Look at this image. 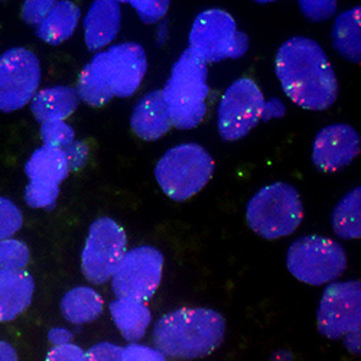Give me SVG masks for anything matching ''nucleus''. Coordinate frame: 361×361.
I'll use <instances>...</instances> for the list:
<instances>
[{"instance_id": "1", "label": "nucleus", "mask_w": 361, "mask_h": 361, "mask_svg": "<svg viewBox=\"0 0 361 361\" xmlns=\"http://www.w3.org/2000/svg\"><path fill=\"white\" fill-rule=\"evenodd\" d=\"M275 71L283 92L299 107L321 111L337 100L334 68L324 49L310 38L286 41L278 51Z\"/></svg>"}, {"instance_id": "2", "label": "nucleus", "mask_w": 361, "mask_h": 361, "mask_svg": "<svg viewBox=\"0 0 361 361\" xmlns=\"http://www.w3.org/2000/svg\"><path fill=\"white\" fill-rule=\"evenodd\" d=\"M226 336L224 317L208 308H180L155 325L154 341L169 357L195 360L214 353Z\"/></svg>"}, {"instance_id": "3", "label": "nucleus", "mask_w": 361, "mask_h": 361, "mask_svg": "<svg viewBox=\"0 0 361 361\" xmlns=\"http://www.w3.org/2000/svg\"><path fill=\"white\" fill-rule=\"evenodd\" d=\"M207 77V64L194 51L185 49L162 90L173 128L194 129L204 120L209 94Z\"/></svg>"}, {"instance_id": "4", "label": "nucleus", "mask_w": 361, "mask_h": 361, "mask_svg": "<svg viewBox=\"0 0 361 361\" xmlns=\"http://www.w3.org/2000/svg\"><path fill=\"white\" fill-rule=\"evenodd\" d=\"M213 172L212 155L197 143H184L169 149L155 168L159 187L178 202L197 195L212 179Z\"/></svg>"}, {"instance_id": "5", "label": "nucleus", "mask_w": 361, "mask_h": 361, "mask_svg": "<svg viewBox=\"0 0 361 361\" xmlns=\"http://www.w3.org/2000/svg\"><path fill=\"white\" fill-rule=\"evenodd\" d=\"M304 205L289 184L276 183L262 188L247 205L249 227L266 240L292 234L302 223Z\"/></svg>"}, {"instance_id": "6", "label": "nucleus", "mask_w": 361, "mask_h": 361, "mask_svg": "<svg viewBox=\"0 0 361 361\" xmlns=\"http://www.w3.org/2000/svg\"><path fill=\"white\" fill-rule=\"evenodd\" d=\"M286 264L289 272L311 286L338 279L347 269V255L341 245L321 235H307L289 247Z\"/></svg>"}, {"instance_id": "7", "label": "nucleus", "mask_w": 361, "mask_h": 361, "mask_svg": "<svg viewBox=\"0 0 361 361\" xmlns=\"http://www.w3.org/2000/svg\"><path fill=\"white\" fill-rule=\"evenodd\" d=\"M249 44V37L240 32L231 15L221 9L200 13L190 32V49L205 64L243 56Z\"/></svg>"}, {"instance_id": "8", "label": "nucleus", "mask_w": 361, "mask_h": 361, "mask_svg": "<svg viewBox=\"0 0 361 361\" xmlns=\"http://www.w3.org/2000/svg\"><path fill=\"white\" fill-rule=\"evenodd\" d=\"M128 253V237L123 227L109 217L99 219L90 227L81 255V269L93 285L107 282Z\"/></svg>"}, {"instance_id": "9", "label": "nucleus", "mask_w": 361, "mask_h": 361, "mask_svg": "<svg viewBox=\"0 0 361 361\" xmlns=\"http://www.w3.org/2000/svg\"><path fill=\"white\" fill-rule=\"evenodd\" d=\"M266 102L259 85L247 77L234 81L219 106L217 126L224 140L234 142L249 135L264 116Z\"/></svg>"}, {"instance_id": "10", "label": "nucleus", "mask_w": 361, "mask_h": 361, "mask_svg": "<svg viewBox=\"0 0 361 361\" xmlns=\"http://www.w3.org/2000/svg\"><path fill=\"white\" fill-rule=\"evenodd\" d=\"M162 269L164 255L155 247L142 246L128 252L111 276L116 296L147 302L161 285Z\"/></svg>"}, {"instance_id": "11", "label": "nucleus", "mask_w": 361, "mask_h": 361, "mask_svg": "<svg viewBox=\"0 0 361 361\" xmlns=\"http://www.w3.org/2000/svg\"><path fill=\"white\" fill-rule=\"evenodd\" d=\"M39 82L41 64L32 51H6L0 56V111L12 113L31 103Z\"/></svg>"}, {"instance_id": "12", "label": "nucleus", "mask_w": 361, "mask_h": 361, "mask_svg": "<svg viewBox=\"0 0 361 361\" xmlns=\"http://www.w3.org/2000/svg\"><path fill=\"white\" fill-rule=\"evenodd\" d=\"M318 331L329 340H338L360 331L361 283L360 281L331 283L321 298L317 317Z\"/></svg>"}, {"instance_id": "13", "label": "nucleus", "mask_w": 361, "mask_h": 361, "mask_svg": "<svg viewBox=\"0 0 361 361\" xmlns=\"http://www.w3.org/2000/svg\"><path fill=\"white\" fill-rule=\"evenodd\" d=\"M360 154V136L348 125H331L315 137L314 165L322 172H336L350 165Z\"/></svg>"}, {"instance_id": "14", "label": "nucleus", "mask_w": 361, "mask_h": 361, "mask_svg": "<svg viewBox=\"0 0 361 361\" xmlns=\"http://www.w3.org/2000/svg\"><path fill=\"white\" fill-rule=\"evenodd\" d=\"M107 52L114 97H132L147 70L143 47L135 42H125L110 48Z\"/></svg>"}, {"instance_id": "15", "label": "nucleus", "mask_w": 361, "mask_h": 361, "mask_svg": "<svg viewBox=\"0 0 361 361\" xmlns=\"http://www.w3.org/2000/svg\"><path fill=\"white\" fill-rule=\"evenodd\" d=\"M133 133L143 140H157L172 129L162 90L147 93L135 107L130 118Z\"/></svg>"}, {"instance_id": "16", "label": "nucleus", "mask_w": 361, "mask_h": 361, "mask_svg": "<svg viewBox=\"0 0 361 361\" xmlns=\"http://www.w3.org/2000/svg\"><path fill=\"white\" fill-rule=\"evenodd\" d=\"M84 39L90 51H97L109 45L120 31L122 11L113 0H97L84 18Z\"/></svg>"}, {"instance_id": "17", "label": "nucleus", "mask_w": 361, "mask_h": 361, "mask_svg": "<svg viewBox=\"0 0 361 361\" xmlns=\"http://www.w3.org/2000/svg\"><path fill=\"white\" fill-rule=\"evenodd\" d=\"M78 97L92 107H103L114 97L111 88L109 52L97 54L78 77Z\"/></svg>"}, {"instance_id": "18", "label": "nucleus", "mask_w": 361, "mask_h": 361, "mask_svg": "<svg viewBox=\"0 0 361 361\" xmlns=\"http://www.w3.org/2000/svg\"><path fill=\"white\" fill-rule=\"evenodd\" d=\"M78 93L73 87L58 85L44 88L31 102V111L41 125L64 122L78 107Z\"/></svg>"}, {"instance_id": "19", "label": "nucleus", "mask_w": 361, "mask_h": 361, "mask_svg": "<svg viewBox=\"0 0 361 361\" xmlns=\"http://www.w3.org/2000/svg\"><path fill=\"white\" fill-rule=\"evenodd\" d=\"M34 279L23 272L0 274V322L18 318L31 305L34 296Z\"/></svg>"}, {"instance_id": "20", "label": "nucleus", "mask_w": 361, "mask_h": 361, "mask_svg": "<svg viewBox=\"0 0 361 361\" xmlns=\"http://www.w3.org/2000/svg\"><path fill=\"white\" fill-rule=\"evenodd\" d=\"M70 161L64 150L49 146H41L25 165V173L29 183L58 185L70 173Z\"/></svg>"}, {"instance_id": "21", "label": "nucleus", "mask_w": 361, "mask_h": 361, "mask_svg": "<svg viewBox=\"0 0 361 361\" xmlns=\"http://www.w3.org/2000/svg\"><path fill=\"white\" fill-rule=\"evenodd\" d=\"M110 314L117 329L128 341H139L143 338L152 321L147 305L133 299L114 300L110 304Z\"/></svg>"}, {"instance_id": "22", "label": "nucleus", "mask_w": 361, "mask_h": 361, "mask_svg": "<svg viewBox=\"0 0 361 361\" xmlns=\"http://www.w3.org/2000/svg\"><path fill=\"white\" fill-rule=\"evenodd\" d=\"M80 8L71 2H56L38 25V37L51 45H59L73 37L80 20Z\"/></svg>"}, {"instance_id": "23", "label": "nucleus", "mask_w": 361, "mask_h": 361, "mask_svg": "<svg viewBox=\"0 0 361 361\" xmlns=\"http://www.w3.org/2000/svg\"><path fill=\"white\" fill-rule=\"evenodd\" d=\"M104 310L103 298L92 288H74L61 299V312L67 321L75 325L97 319Z\"/></svg>"}, {"instance_id": "24", "label": "nucleus", "mask_w": 361, "mask_h": 361, "mask_svg": "<svg viewBox=\"0 0 361 361\" xmlns=\"http://www.w3.org/2000/svg\"><path fill=\"white\" fill-rule=\"evenodd\" d=\"M360 13V6L341 13L333 27V44L336 49L353 63H360L361 59Z\"/></svg>"}, {"instance_id": "25", "label": "nucleus", "mask_w": 361, "mask_h": 361, "mask_svg": "<svg viewBox=\"0 0 361 361\" xmlns=\"http://www.w3.org/2000/svg\"><path fill=\"white\" fill-rule=\"evenodd\" d=\"M361 188H354L336 207L333 213V228L338 237L345 240L361 235Z\"/></svg>"}, {"instance_id": "26", "label": "nucleus", "mask_w": 361, "mask_h": 361, "mask_svg": "<svg viewBox=\"0 0 361 361\" xmlns=\"http://www.w3.org/2000/svg\"><path fill=\"white\" fill-rule=\"evenodd\" d=\"M29 249L19 240L6 238L0 242V274L23 272L29 264Z\"/></svg>"}, {"instance_id": "27", "label": "nucleus", "mask_w": 361, "mask_h": 361, "mask_svg": "<svg viewBox=\"0 0 361 361\" xmlns=\"http://www.w3.org/2000/svg\"><path fill=\"white\" fill-rule=\"evenodd\" d=\"M41 137L45 146L66 150L75 142V132L66 122H51L41 126Z\"/></svg>"}, {"instance_id": "28", "label": "nucleus", "mask_w": 361, "mask_h": 361, "mask_svg": "<svg viewBox=\"0 0 361 361\" xmlns=\"http://www.w3.org/2000/svg\"><path fill=\"white\" fill-rule=\"evenodd\" d=\"M59 195L58 185L29 183L25 190V201L32 208H48L55 204Z\"/></svg>"}, {"instance_id": "29", "label": "nucleus", "mask_w": 361, "mask_h": 361, "mask_svg": "<svg viewBox=\"0 0 361 361\" xmlns=\"http://www.w3.org/2000/svg\"><path fill=\"white\" fill-rule=\"evenodd\" d=\"M23 223L19 208L6 198H0V242L20 230Z\"/></svg>"}, {"instance_id": "30", "label": "nucleus", "mask_w": 361, "mask_h": 361, "mask_svg": "<svg viewBox=\"0 0 361 361\" xmlns=\"http://www.w3.org/2000/svg\"><path fill=\"white\" fill-rule=\"evenodd\" d=\"M132 8H135L139 13V18L145 23H155L161 20L168 9H169V2H136V0H132L129 2Z\"/></svg>"}, {"instance_id": "31", "label": "nucleus", "mask_w": 361, "mask_h": 361, "mask_svg": "<svg viewBox=\"0 0 361 361\" xmlns=\"http://www.w3.org/2000/svg\"><path fill=\"white\" fill-rule=\"evenodd\" d=\"M299 8L310 20L319 22L331 18L336 13L337 4L336 2H305V0H302V2H299Z\"/></svg>"}, {"instance_id": "32", "label": "nucleus", "mask_w": 361, "mask_h": 361, "mask_svg": "<svg viewBox=\"0 0 361 361\" xmlns=\"http://www.w3.org/2000/svg\"><path fill=\"white\" fill-rule=\"evenodd\" d=\"M122 361H166L165 354L146 345L130 344L122 351Z\"/></svg>"}, {"instance_id": "33", "label": "nucleus", "mask_w": 361, "mask_h": 361, "mask_svg": "<svg viewBox=\"0 0 361 361\" xmlns=\"http://www.w3.org/2000/svg\"><path fill=\"white\" fill-rule=\"evenodd\" d=\"M56 2H52V0H48V2H26L22 8V19L26 23L31 25H39L48 13L52 11Z\"/></svg>"}, {"instance_id": "34", "label": "nucleus", "mask_w": 361, "mask_h": 361, "mask_svg": "<svg viewBox=\"0 0 361 361\" xmlns=\"http://www.w3.org/2000/svg\"><path fill=\"white\" fill-rule=\"evenodd\" d=\"M122 347L102 343L84 353V361H122Z\"/></svg>"}, {"instance_id": "35", "label": "nucleus", "mask_w": 361, "mask_h": 361, "mask_svg": "<svg viewBox=\"0 0 361 361\" xmlns=\"http://www.w3.org/2000/svg\"><path fill=\"white\" fill-rule=\"evenodd\" d=\"M45 361H84V353L74 344L55 345L48 353Z\"/></svg>"}, {"instance_id": "36", "label": "nucleus", "mask_w": 361, "mask_h": 361, "mask_svg": "<svg viewBox=\"0 0 361 361\" xmlns=\"http://www.w3.org/2000/svg\"><path fill=\"white\" fill-rule=\"evenodd\" d=\"M68 161H70V169H78L82 168L87 162L88 157V149L81 142H74L68 149L64 150Z\"/></svg>"}, {"instance_id": "37", "label": "nucleus", "mask_w": 361, "mask_h": 361, "mask_svg": "<svg viewBox=\"0 0 361 361\" xmlns=\"http://www.w3.org/2000/svg\"><path fill=\"white\" fill-rule=\"evenodd\" d=\"M71 337H73V334L64 328H54V329L49 331V341L54 343L55 345L70 344Z\"/></svg>"}, {"instance_id": "38", "label": "nucleus", "mask_w": 361, "mask_h": 361, "mask_svg": "<svg viewBox=\"0 0 361 361\" xmlns=\"http://www.w3.org/2000/svg\"><path fill=\"white\" fill-rule=\"evenodd\" d=\"M0 361H18L16 351L5 341H0Z\"/></svg>"}, {"instance_id": "39", "label": "nucleus", "mask_w": 361, "mask_h": 361, "mask_svg": "<svg viewBox=\"0 0 361 361\" xmlns=\"http://www.w3.org/2000/svg\"><path fill=\"white\" fill-rule=\"evenodd\" d=\"M344 343L353 354H358L360 353V331L347 334L344 337Z\"/></svg>"}]
</instances>
